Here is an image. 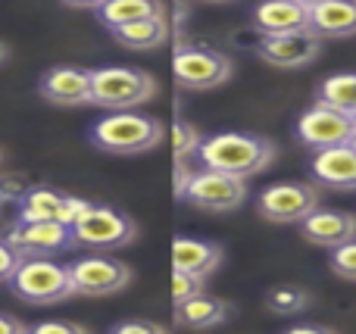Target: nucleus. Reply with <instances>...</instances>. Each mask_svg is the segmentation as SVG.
<instances>
[{"instance_id":"1","label":"nucleus","mask_w":356,"mask_h":334,"mask_svg":"<svg viewBox=\"0 0 356 334\" xmlns=\"http://www.w3.org/2000/svg\"><path fill=\"white\" fill-rule=\"evenodd\" d=\"M197 160L209 169L238 175V178H253L275 160V144L266 135H250V131H219L200 141Z\"/></svg>"},{"instance_id":"2","label":"nucleus","mask_w":356,"mask_h":334,"mask_svg":"<svg viewBox=\"0 0 356 334\" xmlns=\"http://www.w3.org/2000/svg\"><path fill=\"white\" fill-rule=\"evenodd\" d=\"M163 125L154 116L138 110H110L88 131V141L110 156H138L154 150L163 141Z\"/></svg>"},{"instance_id":"3","label":"nucleus","mask_w":356,"mask_h":334,"mask_svg":"<svg viewBox=\"0 0 356 334\" xmlns=\"http://www.w3.org/2000/svg\"><path fill=\"white\" fill-rule=\"evenodd\" d=\"M6 285L29 306H54L75 297L69 266L56 262L54 256H25Z\"/></svg>"},{"instance_id":"4","label":"nucleus","mask_w":356,"mask_h":334,"mask_svg":"<svg viewBox=\"0 0 356 334\" xmlns=\"http://www.w3.org/2000/svg\"><path fill=\"white\" fill-rule=\"evenodd\" d=\"M156 97V78L138 66L91 69V103L100 110H138Z\"/></svg>"},{"instance_id":"5","label":"nucleus","mask_w":356,"mask_h":334,"mask_svg":"<svg viewBox=\"0 0 356 334\" xmlns=\"http://www.w3.org/2000/svg\"><path fill=\"white\" fill-rule=\"evenodd\" d=\"M72 235H75V247L110 253V250H122L129 244H135L138 225L129 212L116 210V206L91 203V210L72 225Z\"/></svg>"},{"instance_id":"6","label":"nucleus","mask_w":356,"mask_h":334,"mask_svg":"<svg viewBox=\"0 0 356 334\" xmlns=\"http://www.w3.org/2000/svg\"><path fill=\"white\" fill-rule=\"evenodd\" d=\"M181 200L203 212H234L247 203V178L203 166L200 172H191Z\"/></svg>"},{"instance_id":"7","label":"nucleus","mask_w":356,"mask_h":334,"mask_svg":"<svg viewBox=\"0 0 356 334\" xmlns=\"http://www.w3.org/2000/svg\"><path fill=\"white\" fill-rule=\"evenodd\" d=\"M6 241L19 256H56L75 247L72 225L56 219H16L6 228Z\"/></svg>"},{"instance_id":"8","label":"nucleus","mask_w":356,"mask_h":334,"mask_svg":"<svg viewBox=\"0 0 356 334\" xmlns=\"http://www.w3.org/2000/svg\"><path fill=\"white\" fill-rule=\"evenodd\" d=\"M322 194L316 185H303V181H282V185H269L259 191L257 212L266 222L275 225H300L309 212L319 206Z\"/></svg>"},{"instance_id":"9","label":"nucleus","mask_w":356,"mask_h":334,"mask_svg":"<svg viewBox=\"0 0 356 334\" xmlns=\"http://www.w3.org/2000/svg\"><path fill=\"white\" fill-rule=\"evenodd\" d=\"M75 297H110L131 285V269L122 260H113L104 250L69 262Z\"/></svg>"},{"instance_id":"10","label":"nucleus","mask_w":356,"mask_h":334,"mask_svg":"<svg viewBox=\"0 0 356 334\" xmlns=\"http://www.w3.org/2000/svg\"><path fill=\"white\" fill-rule=\"evenodd\" d=\"M232 72V60L209 47H178L172 56V75L188 91H213V87L225 85Z\"/></svg>"},{"instance_id":"11","label":"nucleus","mask_w":356,"mask_h":334,"mask_svg":"<svg viewBox=\"0 0 356 334\" xmlns=\"http://www.w3.org/2000/svg\"><path fill=\"white\" fill-rule=\"evenodd\" d=\"M356 131V119L347 110L316 100L309 110H303V116L297 119V141L309 150H325L347 144Z\"/></svg>"},{"instance_id":"12","label":"nucleus","mask_w":356,"mask_h":334,"mask_svg":"<svg viewBox=\"0 0 356 334\" xmlns=\"http://www.w3.org/2000/svg\"><path fill=\"white\" fill-rule=\"evenodd\" d=\"M257 53L275 69H303L322 53V35L313 28L288 31V35H259Z\"/></svg>"},{"instance_id":"13","label":"nucleus","mask_w":356,"mask_h":334,"mask_svg":"<svg viewBox=\"0 0 356 334\" xmlns=\"http://www.w3.org/2000/svg\"><path fill=\"white\" fill-rule=\"evenodd\" d=\"M91 210V200L75 194L56 191V187H29L19 197V219H56V222L75 225Z\"/></svg>"},{"instance_id":"14","label":"nucleus","mask_w":356,"mask_h":334,"mask_svg":"<svg viewBox=\"0 0 356 334\" xmlns=\"http://www.w3.org/2000/svg\"><path fill=\"white\" fill-rule=\"evenodd\" d=\"M38 94L47 103L72 110L91 103V69L85 66H50L38 78Z\"/></svg>"},{"instance_id":"15","label":"nucleus","mask_w":356,"mask_h":334,"mask_svg":"<svg viewBox=\"0 0 356 334\" xmlns=\"http://www.w3.org/2000/svg\"><path fill=\"white\" fill-rule=\"evenodd\" d=\"M300 235L303 241L316 244V247L334 250L356 237V216L344 210H322V206H316L300 222Z\"/></svg>"},{"instance_id":"16","label":"nucleus","mask_w":356,"mask_h":334,"mask_svg":"<svg viewBox=\"0 0 356 334\" xmlns=\"http://www.w3.org/2000/svg\"><path fill=\"white\" fill-rule=\"evenodd\" d=\"M309 169L319 185L334 187V191H356V147L350 144L316 150Z\"/></svg>"},{"instance_id":"17","label":"nucleus","mask_w":356,"mask_h":334,"mask_svg":"<svg viewBox=\"0 0 356 334\" xmlns=\"http://www.w3.org/2000/svg\"><path fill=\"white\" fill-rule=\"evenodd\" d=\"M250 22L259 35H288L309 28V10L294 0H259L250 12Z\"/></svg>"},{"instance_id":"18","label":"nucleus","mask_w":356,"mask_h":334,"mask_svg":"<svg viewBox=\"0 0 356 334\" xmlns=\"http://www.w3.org/2000/svg\"><path fill=\"white\" fill-rule=\"evenodd\" d=\"M222 260H225V250L216 241H203V237H175L172 241V269H184V272H194L200 278H209L213 272H219Z\"/></svg>"},{"instance_id":"19","label":"nucleus","mask_w":356,"mask_h":334,"mask_svg":"<svg viewBox=\"0 0 356 334\" xmlns=\"http://www.w3.org/2000/svg\"><path fill=\"white\" fill-rule=\"evenodd\" d=\"M309 28L322 37L356 35V0H322L309 10Z\"/></svg>"},{"instance_id":"20","label":"nucleus","mask_w":356,"mask_h":334,"mask_svg":"<svg viewBox=\"0 0 356 334\" xmlns=\"http://www.w3.org/2000/svg\"><path fill=\"white\" fill-rule=\"evenodd\" d=\"M228 312H232V306H228L225 300L203 291V294H197V297L175 306V325H181V328H197V331L219 328V325L228 322Z\"/></svg>"},{"instance_id":"21","label":"nucleus","mask_w":356,"mask_h":334,"mask_svg":"<svg viewBox=\"0 0 356 334\" xmlns=\"http://www.w3.org/2000/svg\"><path fill=\"white\" fill-rule=\"evenodd\" d=\"M113 41L125 50H156L169 41V22L166 16H147V19H135V22L116 25Z\"/></svg>"},{"instance_id":"22","label":"nucleus","mask_w":356,"mask_h":334,"mask_svg":"<svg viewBox=\"0 0 356 334\" xmlns=\"http://www.w3.org/2000/svg\"><path fill=\"white\" fill-rule=\"evenodd\" d=\"M94 12H97V19L106 28H116V25L135 22V19H147V16H166L163 0H106V3H100Z\"/></svg>"},{"instance_id":"23","label":"nucleus","mask_w":356,"mask_h":334,"mask_svg":"<svg viewBox=\"0 0 356 334\" xmlns=\"http://www.w3.org/2000/svg\"><path fill=\"white\" fill-rule=\"evenodd\" d=\"M316 100H325V103L350 112L356 106V72H338L322 78V85L316 87Z\"/></svg>"},{"instance_id":"24","label":"nucleus","mask_w":356,"mask_h":334,"mask_svg":"<svg viewBox=\"0 0 356 334\" xmlns=\"http://www.w3.org/2000/svg\"><path fill=\"white\" fill-rule=\"evenodd\" d=\"M266 306L275 316H300L309 310V294L297 285H282L266 294Z\"/></svg>"},{"instance_id":"25","label":"nucleus","mask_w":356,"mask_h":334,"mask_svg":"<svg viewBox=\"0 0 356 334\" xmlns=\"http://www.w3.org/2000/svg\"><path fill=\"white\" fill-rule=\"evenodd\" d=\"M200 141H203V135L188 122V119H175L172 122V150H175V156H181V160L197 156Z\"/></svg>"},{"instance_id":"26","label":"nucleus","mask_w":356,"mask_h":334,"mask_svg":"<svg viewBox=\"0 0 356 334\" xmlns=\"http://www.w3.org/2000/svg\"><path fill=\"white\" fill-rule=\"evenodd\" d=\"M207 291V278L194 272H184V269H172V306L184 303V300L197 297V294Z\"/></svg>"},{"instance_id":"27","label":"nucleus","mask_w":356,"mask_h":334,"mask_svg":"<svg viewBox=\"0 0 356 334\" xmlns=\"http://www.w3.org/2000/svg\"><path fill=\"white\" fill-rule=\"evenodd\" d=\"M328 269H332L338 278L356 281V237L332 250V256H328Z\"/></svg>"},{"instance_id":"28","label":"nucleus","mask_w":356,"mask_h":334,"mask_svg":"<svg viewBox=\"0 0 356 334\" xmlns=\"http://www.w3.org/2000/svg\"><path fill=\"white\" fill-rule=\"evenodd\" d=\"M19 262H22V256L10 247L6 237H0V285H6V281L13 278V272H16Z\"/></svg>"},{"instance_id":"29","label":"nucleus","mask_w":356,"mask_h":334,"mask_svg":"<svg viewBox=\"0 0 356 334\" xmlns=\"http://www.w3.org/2000/svg\"><path fill=\"white\" fill-rule=\"evenodd\" d=\"M35 334H85L88 328L79 322H63V319H47V322H38L31 325Z\"/></svg>"},{"instance_id":"30","label":"nucleus","mask_w":356,"mask_h":334,"mask_svg":"<svg viewBox=\"0 0 356 334\" xmlns=\"http://www.w3.org/2000/svg\"><path fill=\"white\" fill-rule=\"evenodd\" d=\"M110 331L113 334H166V328L156 322H116Z\"/></svg>"},{"instance_id":"31","label":"nucleus","mask_w":356,"mask_h":334,"mask_svg":"<svg viewBox=\"0 0 356 334\" xmlns=\"http://www.w3.org/2000/svg\"><path fill=\"white\" fill-rule=\"evenodd\" d=\"M191 181V169H188V160H181V156H175V197L181 200L184 187H188Z\"/></svg>"},{"instance_id":"32","label":"nucleus","mask_w":356,"mask_h":334,"mask_svg":"<svg viewBox=\"0 0 356 334\" xmlns=\"http://www.w3.org/2000/svg\"><path fill=\"white\" fill-rule=\"evenodd\" d=\"M29 331V325L19 322L16 316H6V312H0V334H25Z\"/></svg>"},{"instance_id":"33","label":"nucleus","mask_w":356,"mask_h":334,"mask_svg":"<svg viewBox=\"0 0 356 334\" xmlns=\"http://www.w3.org/2000/svg\"><path fill=\"white\" fill-rule=\"evenodd\" d=\"M63 6H72V10H97L100 3H106V0H60Z\"/></svg>"},{"instance_id":"34","label":"nucleus","mask_w":356,"mask_h":334,"mask_svg":"<svg viewBox=\"0 0 356 334\" xmlns=\"http://www.w3.org/2000/svg\"><path fill=\"white\" fill-rule=\"evenodd\" d=\"M332 334V328H322V325H294L291 334Z\"/></svg>"},{"instance_id":"35","label":"nucleus","mask_w":356,"mask_h":334,"mask_svg":"<svg viewBox=\"0 0 356 334\" xmlns=\"http://www.w3.org/2000/svg\"><path fill=\"white\" fill-rule=\"evenodd\" d=\"M6 200H13V194H10V187H6V181L0 178V206H3Z\"/></svg>"},{"instance_id":"36","label":"nucleus","mask_w":356,"mask_h":334,"mask_svg":"<svg viewBox=\"0 0 356 334\" xmlns=\"http://www.w3.org/2000/svg\"><path fill=\"white\" fill-rule=\"evenodd\" d=\"M6 60H10V47H6V44L3 41H0V66H3V62Z\"/></svg>"},{"instance_id":"37","label":"nucleus","mask_w":356,"mask_h":334,"mask_svg":"<svg viewBox=\"0 0 356 334\" xmlns=\"http://www.w3.org/2000/svg\"><path fill=\"white\" fill-rule=\"evenodd\" d=\"M294 3H300V6H307V10H313V6L322 3V0H294Z\"/></svg>"},{"instance_id":"38","label":"nucleus","mask_w":356,"mask_h":334,"mask_svg":"<svg viewBox=\"0 0 356 334\" xmlns=\"http://www.w3.org/2000/svg\"><path fill=\"white\" fill-rule=\"evenodd\" d=\"M203 3H228V0H203Z\"/></svg>"},{"instance_id":"39","label":"nucleus","mask_w":356,"mask_h":334,"mask_svg":"<svg viewBox=\"0 0 356 334\" xmlns=\"http://www.w3.org/2000/svg\"><path fill=\"white\" fill-rule=\"evenodd\" d=\"M347 144H350V147H356V131H353V137H350V141H347Z\"/></svg>"},{"instance_id":"40","label":"nucleus","mask_w":356,"mask_h":334,"mask_svg":"<svg viewBox=\"0 0 356 334\" xmlns=\"http://www.w3.org/2000/svg\"><path fill=\"white\" fill-rule=\"evenodd\" d=\"M0 162H3V147H0Z\"/></svg>"},{"instance_id":"41","label":"nucleus","mask_w":356,"mask_h":334,"mask_svg":"<svg viewBox=\"0 0 356 334\" xmlns=\"http://www.w3.org/2000/svg\"><path fill=\"white\" fill-rule=\"evenodd\" d=\"M350 116H353V119H356V106H353V110H350Z\"/></svg>"}]
</instances>
